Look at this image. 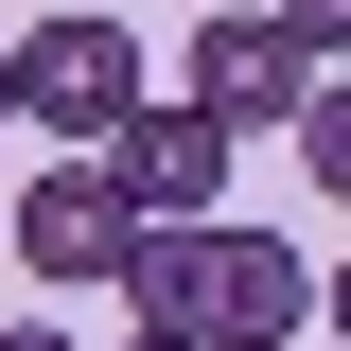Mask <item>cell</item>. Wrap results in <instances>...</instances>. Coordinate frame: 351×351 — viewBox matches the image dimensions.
I'll use <instances>...</instances> for the list:
<instances>
[{
    "label": "cell",
    "instance_id": "cell-1",
    "mask_svg": "<svg viewBox=\"0 0 351 351\" xmlns=\"http://www.w3.org/2000/svg\"><path fill=\"white\" fill-rule=\"evenodd\" d=\"M123 316L141 334H176V351H281V334H316V263L281 246V228H141L123 246Z\"/></svg>",
    "mask_w": 351,
    "mask_h": 351
},
{
    "label": "cell",
    "instance_id": "cell-2",
    "mask_svg": "<svg viewBox=\"0 0 351 351\" xmlns=\"http://www.w3.org/2000/svg\"><path fill=\"white\" fill-rule=\"evenodd\" d=\"M18 53V141H53V158H106L141 106V36L106 18V0H53L36 36H0Z\"/></svg>",
    "mask_w": 351,
    "mask_h": 351
},
{
    "label": "cell",
    "instance_id": "cell-3",
    "mask_svg": "<svg viewBox=\"0 0 351 351\" xmlns=\"http://www.w3.org/2000/svg\"><path fill=\"white\" fill-rule=\"evenodd\" d=\"M193 106H211L228 141H299V106H316L299 18H281V0H211V18H193Z\"/></svg>",
    "mask_w": 351,
    "mask_h": 351
},
{
    "label": "cell",
    "instance_id": "cell-4",
    "mask_svg": "<svg viewBox=\"0 0 351 351\" xmlns=\"http://www.w3.org/2000/svg\"><path fill=\"white\" fill-rule=\"evenodd\" d=\"M106 176L141 193V228H211V211H228V123L193 106V88H176V106H123Z\"/></svg>",
    "mask_w": 351,
    "mask_h": 351
},
{
    "label": "cell",
    "instance_id": "cell-5",
    "mask_svg": "<svg viewBox=\"0 0 351 351\" xmlns=\"http://www.w3.org/2000/svg\"><path fill=\"white\" fill-rule=\"evenodd\" d=\"M123 246H141V193L106 158H53L36 193H18V263H36V281H123Z\"/></svg>",
    "mask_w": 351,
    "mask_h": 351
},
{
    "label": "cell",
    "instance_id": "cell-6",
    "mask_svg": "<svg viewBox=\"0 0 351 351\" xmlns=\"http://www.w3.org/2000/svg\"><path fill=\"white\" fill-rule=\"evenodd\" d=\"M299 158H316V193L351 211V71H316V106H299Z\"/></svg>",
    "mask_w": 351,
    "mask_h": 351
},
{
    "label": "cell",
    "instance_id": "cell-7",
    "mask_svg": "<svg viewBox=\"0 0 351 351\" xmlns=\"http://www.w3.org/2000/svg\"><path fill=\"white\" fill-rule=\"evenodd\" d=\"M281 18H299V53H316V71H351V0H281Z\"/></svg>",
    "mask_w": 351,
    "mask_h": 351
},
{
    "label": "cell",
    "instance_id": "cell-8",
    "mask_svg": "<svg viewBox=\"0 0 351 351\" xmlns=\"http://www.w3.org/2000/svg\"><path fill=\"white\" fill-rule=\"evenodd\" d=\"M0 351H88V334H71V316H0Z\"/></svg>",
    "mask_w": 351,
    "mask_h": 351
},
{
    "label": "cell",
    "instance_id": "cell-9",
    "mask_svg": "<svg viewBox=\"0 0 351 351\" xmlns=\"http://www.w3.org/2000/svg\"><path fill=\"white\" fill-rule=\"evenodd\" d=\"M316 316H334V351H351V263H334V281H316Z\"/></svg>",
    "mask_w": 351,
    "mask_h": 351
},
{
    "label": "cell",
    "instance_id": "cell-10",
    "mask_svg": "<svg viewBox=\"0 0 351 351\" xmlns=\"http://www.w3.org/2000/svg\"><path fill=\"white\" fill-rule=\"evenodd\" d=\"M0 141H18V53H0Z\"/></svg>",
    "mask_w": 351,
    "mask_h": 351
},
{
    "label": "cell",
    "instance_id": "cell-11",
    "mask_svg": "<svg viewBox=\"0 0 351 351\" xmlns=\"http://www.w3.org/2000/svg\"><path fill=\"white\" fill-rule=\"evenodd\" d=\"M123 351H176V334H123Z\"/></svg>",
    "mask_w": 351,
    "mask_h": 351
}]
</instances>
